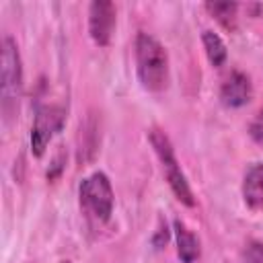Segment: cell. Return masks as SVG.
<instances>
[{"label": "cell", "instance_id": "cell-1", "mask_svg": "<svg viewBox=\"0 0 263 263\" xmlns=\"http://www.w3.org/2000/svg\"><path fill=\"white\" fill-rule=\"evenodd\" d=\"M136 70L142 86L152 92H160L168 82V55L166 49L148 33L136 37Z\"/></svg>", "mask_w": 263, "mask_h": 263}, {"label": "cell", "instance_id": "cell-2", "mask_svg": "<svg viewBox=\"0 0 263 263\" xmlns=\"http://www.w3.org/2000/svg\"><path fill=\"white\" fill-rule=\"evenodd\" d=\"M23 90V66L18 47L12 37L2 39V72H0V95H2V113L10 121L16 115L18 99Z\"/></svg>", "mask_w": 263, "mask_h": 263}, {"label": "cell", "instance_id": "cell-3", "mask_svg": "<svg viewBox=\"0 0 263 263\" xmlns=\"http://www.w3.org/2000/svg\"><path fill=\"white\" fill-rule=\"evenodd\" d=\"M80 205L88 218L97 222H107L113 212V189L105 173L88 175L78 187Z\"/></svg>", "mask_w": 263, "mask_h": 263}, {"label": "cell", "instance_id": "cell-4", "mask_svg": "<svg viewBox=\"0 0 263 263\" xmlns=\"http://www.w3.org/2000/svg\"><path fill=\"white\" fill-rule=\"evenodd\" d=\"M150 144H152L156 156H158L160 162H162L164 177H166V181H168V185H171L175 197H177L181 203L189 205V208L195 205L193 193H191V189H189V183H187V179H185V175H183V171H181L177 158H175V152H173V146H171L168 136H166L162 129H156V127H154V129L150 132Z\"/></svg>", "mask_w": 263, "mask_h": 263}, {"label": "cell", "instance_id": "cell-5", "mask_svg": "<svg viewBox=\"0 0 263 263\" xmlns=\"http://www.w3.org/2000/svg\"><path fill=\"white\" fill-rule=\"evenodd\" d=\"M66 113L58 105H41L35 111V121L31 129V150L35 156H43L49 140L64 127Z\"/></svg>", "mask_w": 263, "mask_h": 263}, {"label": "cell", "instance_id": "cell-6", "mask_svg": "<svg viewBox=\"0 0 263 263\" xmlns=\"http://www.w3.org/2000/svg\"><path fill=\"white\" fill-rule=\"evenodd\" d=\"M115 29V4L109 0H95L88 8V33L101 47L111 43Z\"/></svg>", "mask_w": 263, "mask_h": 263}, {"label": "cell", "instance_id": "cell-7", "mask_svg": "<svg viewBox=\"0 0 263 263\" xmlns=\"http://www.w3.org/2000/svg\"><path fill=\"white\" fill-rule=\"evenodd\" d=\"M251 97H253V86H251L249 76L242 74V72H232L224 80V84L220 88V101H222V105L232 107V109L247 105L251 101Z\"/></svg>", "mask_w": 263, "mask_h": 263}, {"label": "cell", "instance_id": "cell-8", "mask_svg": "<svg viewBox=\"0 0 263 263\" xmlns=\"http://www.w3.org/2000/svg\"><path fill=\"white\" fill-rule=\"evenodd\" d=\"M242 197L251 210H263V162L247 168L242 179Z\"/></svg>", "mask_w": 263, "mask_h": 263}, {"label": "cell", "instance_id": "cell-9", "mask_svg": "<svg viewBox=\"0 0 263 263\" xmlns=\"http://www.w3.org/2000/svg\"><path fill=\"white\" fill-rule=\"evenodd\" d=\"M175 236H177V253H179V259L183 263H195L199 259V253H201L197 236L181 220H175Z\"/></svg>", "mask_w": 263, "mask_h": 263}, {"label": "cell", "instance_id": "cell-10", "mask_svg": "<svg viewBox=\"0 0 263 263\" xmlns=\"http://www.w3.org/2000/svg\"><path fill=\"white\" fill-rule=\"evenodd\" d=\"M205 10L228 31H234L236 29V10H238V4L236 2H208L205 4Z\"/></svg>", "mask_w": 263, "mask_h": 263}, {"label": "cell", "instance_id": "cell-11", "mask_svg": "<svg viewBox=\"0 0 263 263\" xmlns=\"http://www.w3.org/2000/svg\"><path fill=\"white\" fill-rule=\"evenodd\" d=\"M201 41H203L205 55H208L210 64L212 66H222L226 62V45H224V41L214 31H203L201 33Z\"/></svg>", "mask_w": 263, "mask_h": 263}, {"label": "cell", "instance_id": "cell-12", "mask_svg": "<svg viewBox=\"0 0 263 263\" xmlns=\"http://www.w3.org/2000/svg\"><path fill=\"white\" fill-rule=\"evenodd\" d=\"M238 263H263V242L249 240L240 253Z\"/></svg>", "mask_w": 263, "mask_h": 263}, {"label": "cell", "instance_id": "cell-13", "mask_svg": "<svg viewBox=\"0 0 263 263\" xmlns=\"http://www.w3.org/2000/svg\"><path fill=\"white\" fill-rule=\"evenodd\" d=\"M249 134H251V138H253L257 144H263V109H261V111L257 113V117L251 121Z\"/></svg>", "mask_w": 263, "mask_h": 263}, {"label": "cell", "instance_id": "cell-14", "mask_svg": "<svg viewBox=\"0 0 263 263\" xmlns=\"http://www.w3.org/2000/svg\"><path fill=\"white\" fill-rule=\"evenodd\" d=\"M166 240H168V232H166V226H164V228H160V230H158V234H156V238H154L156 249H160L162 245H166Z\"/></svg>", "mask_w": 263, "mask_h": 263}, {"label": "cell", "instance_id": "cell-15", "mask_svg": "<svg viewBox=\"0 0 263 263\" xmlns=\"http://www.w3.org/2000/svg\"><path fill=\"white\" fill-rule=\"evenodd\" d=\"M60 263H70V261H60Z\"/></svg>", "mask_w": 263, "mask_h": 263}]
</instances>
